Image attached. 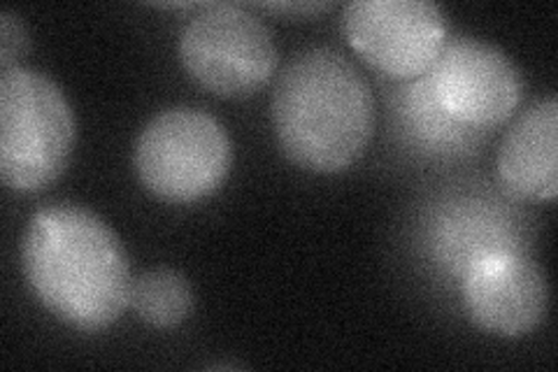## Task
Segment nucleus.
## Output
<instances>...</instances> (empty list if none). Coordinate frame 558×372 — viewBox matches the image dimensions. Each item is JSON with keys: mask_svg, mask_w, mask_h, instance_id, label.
I'll return each instance as SVG.
<instances>
[{"mask_svg": "<svg viewBox=\"0 0 558 372\" xmlns=\"http://www.w3.org/2000/svg\"><path fill=\"white\" fill-rule=\"evenodd\" d=\"M463 305L470 322L484 333L521 338L547 319V275L514 247H494L465 263Z\"/></svg>", "mask_w": 558, "mask_h": 372, "instance_id": "6e6552de", "label": "nucleus"}, {"mask_svg": "<svg viewBox=\"0 0 558 372\" xmlns=\"http://www.w3.org/2000/svg\"><path fill=\"white\" fill-rule=\"evenodd\" d=\"M75 115L61 86L16 65L0 75V177L14 191L57 182L73 156Z\"/></svg>", "mask_w": 558, "mask_h": 372, "instance_id": "7ed1b4c3", "label": "nucleus"}, {"mask_svg": "<svg viewBox=\"0 0 558 372\" xmlns=\"http://www.w3.org/2000/svg\"><path fill=\"white\" fill-rule=\"evenodd\" d=\"M194 300L186 275L172 268H154L133 279L129 305L147 326L174 328L194 312Z\"/></svg>", "mask_w": 558, "mask_h": 372, "instance_id": "9d476101", "label": "nucleus"}, {"mask_svg": "<svg viewBox=\"0 0 558 372\" xmlns=\"http://www.w3.org/2000/svg\"><path fill=\"white\" fill-rule=\"evenodd\" d=\"M22 265L28 289L61 324L96 333L131 303V263L114 230L92 209L47 205L31 217Z\"/></svg>", "mask_w": 558, "mask_h": 372, "instance_id": "f257e3e1", "label": "nucleus"}, {"mask_svg": "<svg viewBox=\"0 0 558 372\" xmlns=\"http://www.w3.org/2000/svg\"><path fill=\"white\" fill-rule=\"evenodd\" d=\"M428 84L440 110L463 129L498 127L512 117L523 92L514 61L477 38L447 43Z\"/></svg>", "mask_w": 558, "mask_h": 372, "instance_id": "0eeeda50", "label": "nucleus"}, {"mask_svg": "<svg viewBox=\"0 0 558 372\" xmlns=\"http://www.w3.org/2000/svg\"><path fill=\"white\" fill-rule=\"evenodd\" d=\"M28 49V33L20 14L12 10L0 12V68L10 70L20 65Z\"/></svg>", "mask_w": 558, "mask_h": 372, "instance_id": "9b49d317", "label": "nucleus"}, {"mask_svg": "<svg viewBox=\"0 0 558 372\" xmlns=\"http://www.w3.org/2000/svg\"><path fill=\"white\" fill-rule=\"evenodd\" d=\"M498 180L519 199L554 201L558 193V103L554 96L523 112L502 137Z\"/></svg>", "mask_w": 558, "mask_h": 372, "instance_id": "1a4fd4ad", "label": "nucleus"}, {"mask_svg": "<svg viewBox=\"0 0 558 372\" xmlns=\"http://www.w3.org/2000/svg\"><path fill=\"white\" fill-rule=\"evenodd\" d=\"M143 187L166 203L203 201L226 182L233 166L231 137L201 108H168L149 119L133 154Z\"/></svg>", "mask_w": 558, "mask_h": 372, "instance_id": "20e7f679", "label": "nucleus"}, {"mask_svg": "<svg viewBox=\"0 0 558 372\" xmlns=\"http://www.w3.org/2000/svg\"><path fill=\"white\" fill-rule=\"evenodd\" d=\"M347 43L391 80H416L447 47L445 12L430 0H354L344 8Z\"/></svg>", "mask_w": 558, "mask_h": 372, "instance_id": "423d86ee", "label": "nucleus"}, {"mask_svg": "<svg viewBox=\"0 0 558 372\" xmlns=\"http://www.w3.org/2000/svg\"><path fill=\"white\" fill-rule=\"evenodd\" d=\"M180 61L191 80L223 98L252 96L277 68L266 22L240 5H207L180 35Z\"/></svg>", "mask_w": 558, "mask_h": 372, "instance_id": "39448f33", "label": "nucleus"}, {"mask_svg": "<svg viewBox=\"0 0 558 372\" xmlns=\"http://www.w3.org/2000/svg\"><path fill=\"white\" fill-rule=\"evenodd\" d=\"M270 115L289 161L330 175L354 166L368 147L375 98L368 82L340 51L312 47L284 65Z\"/></svg>", "mask_w": 558, "mask_h": 372, "instance_id": "f03ea898", "label": "nucleus"}, {"mask_svg": "<svg viewBox=\"0 0 558 372\" xmlns=\"http://www.w3.org/2000/svg\"><path fill=\"white\" fill-rule=\"evenodd\" d=\"M266 8H270V10H277V12H299V14H305V12H319V10H326L328 5L326 3H310V5H305V3H299V5H284V3H279V5H266Z\"/></svg>", "mask_w": 558, "mask_h": 372, "instance_id": "f8f14e48", "label": "nucleus"}]
</instances>
